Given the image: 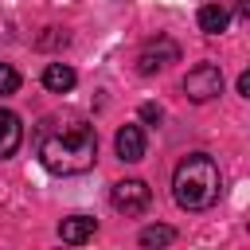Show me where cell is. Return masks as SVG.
<instances>
[{
    "instance_id": "cell-1",
    "label": "cell",
    "mask_w": 250,
    "mask_h": 250,
    "mask_svg": "<svg viewBox=\"0 0 250 250\" xmlns=\"http://www.w3.org/2000/svg\"><path fill=\"white\" fill-rule=\"evenodd\" d=\"M172 195L184 211H203L219 199V164L207 152H191L176 164L172 176Z\"/></svg>"
},
{
    "instance_id": "cell-2",
    "label": "cell",
    "mask_w": 250,
    "mask_h": 250,
    "mask_svg": "<svg viewBox=\"0 0 250 250\" xmlns=\"http://www.w3.org/2000/svg\"><path fill=\"white\" fill-rule=\"evenodd\" d=\"M43 164L55 172V176H78L86 168H94V156H98V137L90 125H70L66 133H55L43 141L39 148Z\"/></svg>"
},
{
    "instance_id": "cell-3",
    "label": "cell",
    "mask_w": 250,
    "mask_h": 250,
    "mask_svg": "<svg viewBox=\"0 0 250 250\" xmlns=\"http://www.w3.org/2000/svg\"><path fill=\"white\" fill-rule=\"evenodd\" d=\"M184 90L191 102H211L219 90H223V70L215 62H195L188 74H184Z\"/></svg>"
},
{
    "instance_id": "cell-4",
    "label": "cell",
    "mask_w": 250,
    "mask_h": 250,
    "mask_svg": "<svg viewBox=\"0 0 250 250\" xmlns=\"http://www.w3.org/2000/svg\"><path fill=\"white\" fill-rule=\"evenodd\" d=\"M109 203H113V211H121V215H141V211L152 203V188H148L145 180H121V184H113Z\"/></svg>"
},
{
    "instance_id": "cell-5",
    "label": "cell",
    "mask_w": 250,
    "mask_h": 250,
    "mask_svg": "<svg viewBox=\"0 0 250 250\" xmlns=\"http://www.w3.org/2000/svg\"><path fill=\"white\" fill-rule=\"evenodd\" d=\"M180 59V47L172 43V39H152V43H145V51L137 55V70L141 74H156L160 66H168V62H176Z\"/></svg>"
},
{
    "instance_id": "cell-6",
    "label": "cell",
    "mask_w": 250,
    "mask_h": 250,
    "mask_svg": "<svg viewBox=\"0 0 250 250\" xmlns=\"http://www.w3.org/2000/svg\"><path fill=\"white\" fill-rule=\"evenodd\" d=\"M113 148H117V156L125 164L145 160V133H141V125H121L117 137H113Z\"/></svg>"
},
{
    "instance_id": "cell-7",
    "label": "cell",
    "mask_w": 250,
    "mask_h": 250,
    "mask_svg": "<svg viewBox=\"0 0 250 250\" xmlns=\"http://www.w3.org/2000/svg\"><path fill=\"white\" fill-rule=\"evenodd\" d=\"M23 141V125L12 109H0V160H8Z\"/></svg>"
},
{
    "instance_id": "cell-8",
    "label": "cell",
    "mask_w": 250,
    "mask_h": 250,
    "mask_svg": "<svg viewBox=\"0 0 250 250\" xmlns=\"http://www.w3.org/2000/svg\"><path fill=\"white\" fill-rule=\"evenodd\" d=\"M94 230H98V223L90 219V215H70V219H62L59 223V238L62 242H86V238H94Z\"/></svg>"
},
{
    "instance_id": "cell-9",
    "label": "cell",
    "mask_w": 250,
    "mask_h": 250,
    "mask_svg": "<svg viewBox=\"0 0 250 250\" xmlns=\"http://www.w3.org/2000/svg\"><path fill=\"white\" fill-rule=\"evenodd\" d=\"M74 82H78V74H74L66 62H47V70H43V86H47L51 94H66Z\"/></svg>"
},
{
    "instance_id": "cell-10",
    "label": "cell",
    "mask_w": 250,
    "mask_h": 250,
    "mask_svg": "<svg viewBox=\"0 0 250 250\" xmlns=\"http://www.w3.org/2000/svg\"><path fill=\"white\" fill-rule=\"evenodd\" d=\"M227 23H230V16H227L223 4H203V8H199V31L219 35V31H227Z\"/></svg>"
},
{
    "instance_id": "cell-11",
    "label": "cell",
    "mask_w": 250,
    "mask_h": 250,
    "mask_svg": "<svg viewBox=\"0 0 250 250\" xmlns=\"http://www.w3.org/2000/svg\"><path fill=\"white\" fill-rule=\"evenodd\" d=\"M172 238H176L172 227H145L141 230V246H168Z\"/></svg>"
},
{
    "instance_id": "cell-12",
    "label": "cell",
    "mask_w": 250,
    "mask_h": 250,
    "mask_svg": "<svg viewBox=\"0 0 250 250\" xmlns=\"http://www.w3.org/2000/svg\"><path fill=\"white\" fill-rule=\"evenodd\" d=\"M16 90H20V70L0 62V94H16Z\"/></svg>"
},
{
    "instance_id": "cell-13",
    "label": "cell",
    "mask_w": 250,
    "mask_h": 250,
    "mask_svg": "<svg viewBox=\"0 0 250 250\" xmlns=\"http://www.w3.org/2000/svg\"><path fill=\"white\" fill-rule=\"evenodd\" d=\"M55 43H66V31L59 35V31L51 27V35H43V39H39V47H55Z\"/></svg>"
},
{
    "instance_id": "cell-14",
    "label": "cell",
    "mask_w": 250,
    "mask_h": 250,
    "mask_svg": "<svg viewBox=\"0 0 250 250\" xmlns=\"http://www.w3.org/2000/svg\"><path fill=\"white\" fill-rule=\"evenodd\" d=\"M141 117H145V121H160L164 113H160V105H152V102H148V105H141Z\"/></svg>"
},
{
    "instance_id": "cell-15",
    "label": "cell",
    "mask_w": 250,
    "mask_h": 250,
    "mask_svg": "<svg viewBox=\"0 0 250 250\" xmlns=\"http://www.w3.org/2000/svg\"><path fill=\"white\" fill-rule=\"evenodd\" d=\"M238 94H246V98H250V74H238Z\"/></svg>"
}]
</instances>
